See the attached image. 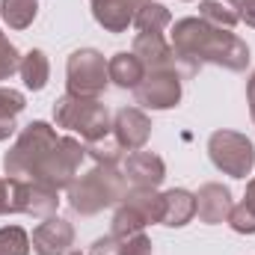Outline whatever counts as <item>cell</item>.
Wrapping results in <instances>:
<instances>
[{"mask_svg": "<svg viewBox=\"0 0 255 255\" xmlns=\"http://www.w3.org/2000/svg\"><path fill=\"white\" fill-rule=\"evenodd\" d=\"M199 18L214 24V27H223V30H235V24L241 21L238 9L229 0H202L199 3Z\"/></svg>", "mask_w": 255, "mask_h": 255, "instance_id": "44dd1931", "label": "cell"}, {"mask_svg": "<svg viewBox=\"0 0 255 255\" xmlns=\"http://www.w3.org/2000/svg\"><path fill=\"white\" fill-rule=\"evenodd\" d=\"M133 24H136L139 33H163V30L172 24V15H169V9H166L163 3L151 0V3H145V6L136 9Z\"/></svg>", "mask_w": 255, "mask_h": 255, "instance_id": "ffe728a7", "label": "cell"}, {"mask_svg": "<svg viewBox=\"0 0 255 255\" xmlns=\"http://www.w3.org/2000/svg\"><path fill=\"white\" fill-rule=\"evenodd\" d=\"M107 74L119 89H136L139 80L145 77V68L130 51H119L107 60Z\"/></svg>", "mask_w": 255, "mask_h": 255, "instance_id": "2e32d148", "label": "cell"}, {"mask_svg": "<svg viewBox=\"0 0 255 255\" xmlns=\"http://www.w3.org/2000/svg\"><path fill=\"white\" fill-rule=\"evenodd\" d=\"M113 136L122 151H139L151 136V119L139 107H122L113 119Z\"/></svg>", "mask_w": 255, "mask_h": 255, "instance_id": "8fae6325", "label": "cell"}, {"mask_svg": "<svg viewBox=\"0 0 255 255\" xmlns=\"http://www.w3.org/2000/svg\"><path fill=\"white\" fill-rule=\"evenodd\" d=\"M244 205L250 208V211H255V178L247 184V193H244Z\"/></svg>", "mask_w": 255, "mask_h": 255, "instance_id": "f546056e", "label": "cell"}, {"mask_svg": "<svg viewBox=\"0 0 255 255\" xmlns=\"http://www.w3.org/2000/svg\"><path fill=\"white\" fill-rule=\"evenodd\" d=\"M133 95H136V104L145 110H172L181 101V74L175 68L145 71Z\"/></svg>", "mask_w": 255, "mask_h": 255, "instance_id": "ba28073f", "label": "cell"}, {"mask_svg": "<svg viewBox=\"0 0 255 255\" xmlns=\"http://www.w3.org/2000/svg\"><path fill=\"white\" fill-rule=\"evenodd\" d=\"M89 255H122V253H119V238H113V235L98 238V241L92 244Z\"/></svg>", "mask_w": 255, "mask_h": 255, "instance_id": "4316f807", "label": "cell"}, {"mask_svg": "<svg viewBox=\"0 0 255 255\" xmlns=\"http://www.w3.org/2000/svg\"><path fill=\"white\" fill-rule=\"evenodd\" d=\"M24 107H27V98H24L18 89L0 86V142L15 133V128H18L15 119H18V113H21Z\"/></svg>", "mask_w": 255, "mask_h": 255, "instance_id": "d6986e66", "label": "cell"}, {"mask_svg": "<svg viewBox=\"0 0 255 255\" xmlns=\"http://www.w3.org/2000/svg\"><path fill=\"white\" fill-rule=\"evenodd\" d=\"M86 154L95 163H119L122 160V145L116 142V136H104V139L86 142Z\"/></svg>", "mask_w": 255, "mask_h": 255, "instance_id": "cb8c5ba5", "label": "cell"}, {"mask_svg": "<svg viewBox=\"0 0 255 255\" xmlns=\"http://www.w3.org/2000/svg\"><path fill=\"white\" fill-rule=\"evenodd\" d=\"M86 157L77 136H63L48 122H30L3 154V172L21 181H39L51 190H68Z\"/></svg>", "mask_w": 255, "mask_h": 255, "instance_id": "6da1fadb", "label": "cell"}, {"mask_svg": "<svg viewBox=\"0 0 255 255\" xmlns=\"http://www.w3.org/2000/svg\"><path fill=\"white\" fill-rule=\"evenodd\" d=\"M208 157L223 175L232 178H247L255 169V145L241 130H214L208 136Z\"/></svg>", "mask_w": 255, "mask_h": 255, "instance_id": "8992f818", "label": "cell"}, {"mask_svg": "<svg viewBox=\"0 0 255 255\" xmlns=\"http://www.w3.org/2000/svg\"><path fill=\"white\" fill-rule=\"evenodd\" d=\"M18 65H21V54H18V48L3 36V30H0V80H9L15 71H18Z\"/></svg>", "mask_w": 255, "mask_h": 255, "instance_id": "d4e9b609", "label": "cell"}, {"mask_svg": "<svg viewBox=\"0 0 255 255\" xmlns=\"http://www.w3.org/2000/svg\"><path fill=\"white\" fill-rule=\"evenodd\" d=\"M128 193V178L119 163H95L86 175H77L68 184V208L80 217H95L104 208H113Z\"/></svg>", "mask_w": 255, "mask_h": 255, "instance_id": "3957f363", "label": "cell"}, {"mask_svg": "<svg viewBox=\"0 0 255 255\" xmlns=\"http://www.w3.org/2000/svg\"><path fill=\"white\" fill-rule=\"evenodd\" d=\"M54 122H57V128L77 133L83 139V145L104 139L113 130L107 104H101L98 98H77L68 92L63 98H57V104H54Z\"/></svg>", "mask_w": 255, "mask_h": 255, "instance_id": "277c9868", "label": "cell"}, {"mask_svg": "<svg viewBox=\"0 0 255 255\" xmlns=\"http://www.w3.org/2000/svg\"><path fill=\"white\" fill-rule=\"evenodd\" d=\"M247 104H250V116H253V122H255V71L247 80Z\"/></svg>", "mask_w": 255, "mask_h": 255, "instance_id": "f1b7e54d", "label": "cell"}, {"mask_svg": "<svg viewBox=\"0 0 255 255\" xmlns=\"http://www.w3.org/2000/svg\"><path fill=\"white\" fill-rule=\"evenodd\" d=\"M160 217H163V196L160 193L142 190V187H130L122 196V202L116 205L110 235L113 238H130V235L142 232L145 226L160 223Z\"/></svg>", "mask_w": 255, "mask_h": 255, "instance_id": "5b68a950", "label": "cell"}, {"mask_svg": "<svg viewBox=\"0 0 255 255\" xmlns=\"http://www.w3.org/2000/svg\"><path fill=\"white\" fill-rule=\"evenodd\" d=\"M68 255H80V253H74V250H71V253H68Z\"/></svg>", "mask_w": 255, "mask_h": 255, "instance_id": "4dcf8cb0", "label": "cell"}, {"mask_svg": "<svg viewBox=\"0 0 255 255\" xmlns=\"http://www.w3.org/2000/svg\"><path fill=\"white\" fill-rule=\"evenodd\" d=\"M119 253L122 255H151V238L136 232L130 238H119Z\"/></svg>", "mask_w": 255, "mask_h": 255, "instance_id": "484cf974", "label": "cell"}, {"mask_svg": "<svg viewBox=\"0 0 255 255\" xmlns=\"http://www.w3.org/2000/svg\"><path fill=\"white\" fill-rule=\"evenodd\" d=\"M89 3H92V18L98 21V27H104L107 33H125L133 24L136 9L151 0H89Z\"/></svg>", "mask_w": 255, "mask_h": 255, "instance_id": "5bb4252c", "label": "cell"}, {"mask_svg": "<svg viewBox=\"0 0 255 255\" xmlns=\"http://www.w3.org/2000/svg\"><path fill=\"white\" fill-rule=\"evenodd\" d=\"M235 9H238V18L247 21V27L255 30V0H229Z\"/></svg>", "mask_w": 255, "mask_h": 255, "instance_id": "83f0119b", "label": "cell"}, {"mask_svg": "<svg viewBox=\"0 0 255 255\" xmlns=\"http://www.w3.org/2000/svg\"><path fill=\"white\" fill-rule=\"evenodd\" d=\"M18 74H21V80H24V86H27L30 92H42V89L48 86V80H51V63H48V54L39 51V48L27 51V54L21 57Z\"/></svg>", "mask_w": 255, "mask_h": 255, "instance_id": "e0dca14e", "label": "cell"}, {"mask_svg": "<svg viewBox=\"0 0 255 255\" xmlns=\"http://www.w3.org/2000/svg\"><path fill=\"white\" fill-rule=\"evenodd\" d=\"M110 74H107V60L95 48H80L68 57L65 63V92L77 98H101L107 89Z\"/></svg>", "mask_w": 255, "mask_h": 255, "instance_id": "52a82bcc", "label": "cell"}, {"mask_svg": "<svg viewBox=\"0 0 255 255\" xmlns=\"http://www.w3.org/2000/svg\"><path fill=\"white\" fill-rule=\"evenodd\" d=\"M196 196V217L208 226H220L229 220V211H232V190L226 184H217V181H208L202 184Z\"/></svg>", "mask_w": 255, "mask_h": 255, "instance_id": "4fadbf2b", "label": "cell"}, {"mask_svg": "<svg viewBox=\"0 0 255 255\" xmlns=\"http://www.w3.org/2000/svg\"><path fill=\"white\" fill-rule=\"evenodd\" d=\"M169 45L175 51V63L184 65L187 74H196L202 65H220L226 71H247L250 65V45L223 27H214L202 18H178Z\"/></svg>", "mask_w": 255, "mask_h": 255, "instance_id": "7a4b0ae2", "label": "cell"}, {"mask_svg": "<svg viewBox=\"0 0 255 255\" xmlns=\"http://www.w3.org/2000/svg\"><path fill=\"white\" fill-rule=\"evenodd\" d=\"M30 235L21 226H3L0 229V255H30Z\"/></svg>", "mask_w": 255, "mask_h": 255, "instance_id": "7402d4cb", "label": "cell"}, {"mask_svg": "<svg viewBox=\"0 0 255 255\" xmlns=\"http://www.w3.org/2000/svg\"><path fill=\"white\" fill-rule=\"evenodd\" d=\"M21 178H0V217L21 214Z\"/></svg>", "mask_w": 255, "mask_h": 255, "instance_id": "603a6c76", "label": "cell"}, {"mask_svg": "<svg viewBox=\"0 0 255 255\" xmlns=\"http://www.w3.org/2000/svg\"><path fill=\"white\" fill-rule=\"evenodd\" d=\"M130 54L142 63L145 71H163V68H175V71H178L175 51H172V45L163 39V33H136Z\"/></svg>", "mask_w": 255, "mask_h": 255, "instance_id": "7c38bea8", "label": "cell"}, {"mask_svg": "<svg viewBox=\"0 0 255 255\" xmlns=\"http://www.w3.org/2000/svg\"><path fill=\"white\" fill-rule=\"evenodd\" d=\"M39 15V0H0V18L9 30H27Z\"/></svg>", "mask_w": 255, "mask_h": 255, "instance_id": "ac0fdd59", "label": "cell"}, {"mask_svg": "<svg viewBox=\"0 0 255 255\" xmlns=\"http://www.w3.org/2000/svg\"><path fill=\"white\" fill-rule=\"evenodd\" d=\"M187 3H190V0H187Z\"/></svg>", "mask_w": 255, "mask_h": 255, "instance_id": "1f68e13d", "label": "cell"}, {"mask_svg": "<svg viewBox=\"0 0 255 255\" xmlns=\"http://www.w3.org/2000/svg\"><path fill=\"white\" fill-rule=\"evenodd\" d=\"M30 244H33L36 255H68L74 247V226L54 214L33 229Z\"/></svg>", "mask_w": 255, "mask_h": 255, "instance_id": "9c48e42d", "label": "cell"}, {"mask_svg": "<svg viewBox=\"0 0 255 255\" xmlns=\"http://www.w3.org/2000/svg\"><path fill=\"white\" fill-rule=\"evenodd\" d=\"M122 172L130 181V187H142V190H157L166 178V163L160 154L154 151H130L122 163Z\"/></svg>", "mask_w": 255, "mask_h": 255, "instance_id": "30bf717a", "label": "cell"}, {"mask_svg": "<svg viewBox=\"0 0 255 255\" xmlns=\"http://www.w3.org/2000/svg\"><path fill=\"white\" fill-rule=\"evenodd\" d=\"M163 196V217L160 223L169 229H181L196 217V196L184 187H172V190L160 193Z\"/></svg>", "mask_w": 255, "mask_h": 255, "instance_id": "9a60e30c", "label": "cell"}]
</instances>
